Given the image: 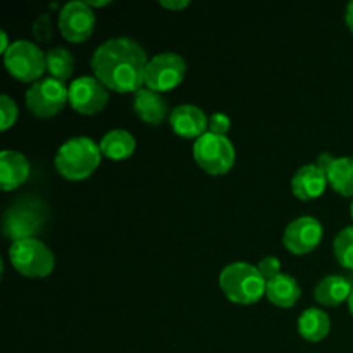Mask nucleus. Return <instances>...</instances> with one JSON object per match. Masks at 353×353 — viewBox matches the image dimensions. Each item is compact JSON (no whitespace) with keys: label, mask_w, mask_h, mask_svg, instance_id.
<instances>
[{"label":"nucleus","mask_w":353,"mask_h":353,"mask_svg":"<svg viewBox=\"0 0 353 353\" xmlns=\"http://www.w3.org/2000/svg\"><path fill=\"white\" fill-rule=\"evenodd\" d=\"M219 286L228 300L238 305L257 303L265 295L268 281L262 278L257 265L247 262H233L219 274Z\"/></svg>","instance_id":"20e7f679"},{"label":"nucleus","mask_w":353,"mask_h":353,"mask_svg":"<svg viewBox=\"0 0 353 353\" xmlns=\"http://www.w3.org/2000/svg\"><path fill=\"white\" fill-rule=\"evenodd\" d=\"M148 57L137 40L128 37L103 41L92 55L95 78L116 93H137L145 85Z\"/></svg>","instance_id":"f257e3e1"},{"label":"nucleus","mask_w":353,"mask_h":353,"mask_svg":"<svg viewBox=\"0 0 353 353\" xmlns=\"http://www.w3.org/2000/svg\"><path fill=\"white\" fill-rule=\"evenodd\" d=\"M169 124L178 137L186 140H199L209 131V117L200 107L183 103L169 114Z\"/></svg>","instance_id":"ddd939ff"},{"label":"nucleus","mask_w":353,"mask_h":353,"mask_svg":"<svg viewBox=\"0 0 353 353\" xmlns=\"http://www.w3.org/2000/svg\"><path fill=\"white\" fill-rule=\"evenodd\" d=\"M353 292L352 283L345 276L331 274L319 281L314 288V299L324 307H338L343 302H348Z\"/></svg>","instance_id":"f3484780"},{"label":"nucleus","mask_w":353,"mask_h":353,"mask_svg":"<svg viewBox=\"0 0 353 353\" xmlns=\"http://www.w3.org/2000/svg\"><path fill=\"white\" fill-rule=\"evenodd\" d=\"M231 130V119L223 112H214L209 116V131L219 137H226L228 131Z\"/></svg>","instance_id":"bb28decb"},{"label":"nucleus","mask_w":353,"mask_h":353,"mask_svg":"<svg viewBox=\"0 0 353 353\" xmlns=\"http://www.w3.org/2000/svg\"><path fill=\"white\" fill-rule=\"evenodd\" d=\"M33 34L38 41H50L52 38V21L50 14H41L33 23Z\"/></svg>","instance_id":"393cba45"},{"label":"nucleus","mask_w":353,"mask_h":353,"mask_svg":"<svg viewBox=\"0 0 353 353\" xmlns=\"http://www.w3.org/2000/svg\"><path fill=\"white\" fill-rule=\"evenodd\" d=\"M334 257L345 269L353 272V226L343 228L333 243Z\"/></svg>","instance_id":"5701e85b"},{"label":"nucleus","mask_w":353,"mask_h":353,"mask_svg":"<svg viewBox=\"0 0 353 353\" xmlns=\"http://www.w3.org/2000/svg\"><path fill=\"white\" fill-rule=\"evenodd\" d=\"M59 30L71 43L86 41L95 30V12L81 0L65 3L59 12Z\"/></svg>","instance_id":"9b49d317"},{"label":"nucleus","mask_w":353,"mask_h":353,"mask_svg":"<svg viewBox=\"0 0 353 353\" xmlns=\"http://www.w3.org/2000/svg\"><path fill=\"white\" fill-rule=\"evenodd\" d=\"M102 150L88 137H74L61 145L55 154V169L69 181H83L90 178L100 164Z\"/></svg>","instance_id":"f03ea898"},{"label":"nucleus","mask_w":353,"mask_h":353,"mask_svg":"<svg viewBox=\"0 0 353 353\" xmlns=\"http://www.w3.org/2000/svg\"><path fill=\"white\" fill-rule=\"evenodd\" d=\"M3 64L10 76L33 85L40 81L41 74L47 71V54H43L33 41L16 40L3 54Z\"/></svg>","instance_id":"0eeeda50"},{"label":"nucleus","mask_w":353,"mask_h":353,"mask_svg":"<svg viewBox=\"0 0 353 353\" xmlns=\"http://www.w3.org/2000/svg\"><path fill=\"white\" fill-rule=\"evenodd\" d=\"M30 176V161L17 150H3L0 155V183L3 192L23 186Z\"/></svg>","instance_id":"2eb2a0df"},{"label":"nucleus","mask_w":353,"mask_h":353,"mask_svg":"<svg viewBox=\"0 0 353 353\" xmlns=\"http://www.w3.org/2000/svg\"><path fill=\"white\" fill-rule=\"evenodd\" d=\"M331 331V319L324 310L316 309H307L299 317V334L307 341H323L324 338L330 334Z\"/></svg>","instance_id":"6ab92c4d"},{"label":"nucleus","mask_w":353,"mask_h":353,"mask_svg":"<svg viewBox=\"0 0 353 353\" xmlns=\"http://www.w3.org/2000/svg\"><path fill=\"white\" fill-rule=\"evenodd\" d=\"M88 3L90 7H92V9H99V7H107V6H110V0H103V2H97V0H92V2H86Z\"/></svg>","instance_id":"2f4dec72"},{"label":"nucleus","mask_w":353,"mask_h":353,"mask_svg":"<svg viewBox=\"0 0 353 353\" xmlns=\"http://www.w3.org/2000/svg\"><path fill=\"white\" fill-rule=\"evenodd\" d=\"M257 269L265 281H271L272 278H276V276L281 274V264H279V259H276V257L261 259L257 264Z\"/></svg>","instance_id":"a878e982"},{"label":"nucleus","mask_w":353,"mask_h":353,"mask_svg":"<svg viewBox=\"0 0 353 353\" xmlns=\"http://www.w3.org/2000/svg\"><path fill=\"white\" fill-rule=\"evenodd\" d=\"M133 109L141 121L152 124V126H159L164 123L169 114V107L164 97L148 88H141L134 93Z\"/></svg>","instance_id":"dca6fc26"},{"label":"nucleus","mask_w":353,"mask_h":353,"mask_svg":"<svg viewBox=\"0 0 353 353\" xmlns=\"http://www.w3.org/2000/svg\"><path fill=\"white\" fill-rule=\"evenodd\" d=\"M350 216H352V219H353V202H352V205H350Z\"/></svg>","instance_id":"72a5a7b5"},{"label":"nucleus","mask_w":353,"mask_h":353,"mask_svg":"<svg viewBox=\"0 0 353 353\" xmlns=\"http://www.w3.org/2000/svg\"><path fill=\"white\" fill-rule=\"evenodd\" d=\"M10 41H9V34L6 33V31H2V41H0V50H2V54H6L7 50L10 48Z\"/></svg>","instance_id":"7c9ffc66"},{"label":"nucleus","mask_w":353,"mask_h":353,"mask_svg":"<svg viewBox=\"0 0 353 353\" xmlns=\"http://www.w3.org/2000/svg\"><path fill=\"white\" fill-rule=\"evenodd\" d=\"M0 112H2L0 128H2V131H7L10 126H14V123L17 121V114H19L16 102L9 95L0 97Z\"/></svg>","instance_id":"b1692460"},{"label":"nucleus","mask_w":353,"mask_h":353,"mask_svg":"<svg viewBox=\"0 0 353 353\" xmlns=\"http://www.w3.org/2000/svg\"><path fill=\"white\" fill-rule=\"evenodd\" d=\"M12 268L26 278H47L55 268V257L50 248L38 238L16 241L9 248Z\"/></svg>","instance_id":"423d86ee"},{"label":"nucleus","mask_w":353,"mask_h":353,"mask_svg":"<svg viewBox=\"0 0 353 353\" xmlns=\"http://www.w3.org/2000/svg\"><path fill=\"white\" fill-rule=\"evenodd\" d=\"M193 159L207 174L221 176L233 169L234 161H236V150L228 137H219V134L207 131L203 137L195 140Z\"/></svg>","instance_id":"39448f33"},{"label":"nucleus","mask_w":353,"mask_h":353,"mask_svg":"<svg viewBox=\"0 0 353 353\" xmlns=\"http://www.w3.org/2000/svg\"><path fill=\"white\" fill-rule=\"evenodd\" d=\"M345 21H347V26L350 28L353 33V0L347 6V12H345Z\"/></svg>","instance_id":"c756f323"},{"label":"nucleus","mask_w":353,"mask_h":353,"mask_svg":"<svg viewBox=\"0 0 353 353\" xmlns=\"http://www.w3.org/2000/svg\"><path fill=\"white\" fill-rule=\"evenodd\" d=\"M99 145L103 157L110 159V161H124L133 155L134 148H137V140L130 131L112 130L103 134Z\"/></svg>","instance_id":"aec40b11"},{"label":"nucleus","mask_w":353,"mask_h":353,"mask_svg":"<svg viewBox=\"0 0 353 353\" xmlns=\"http://www.w3.org/2000/svg\"><path fill=\"white\" fill-rule=\"evenodd\" d=\"M323 224L310 216L292 221L283 233V243L292 254L307 255L319 247L323 240Z\"/></svg>","instance_id":"f8f14e48"},{"label":"nucleus","mask_w":353,"mask_h":353,"mask_svg":"<svg viewBox=\"0 0 353 353\" xmlns=\"http://www.w3.org/2000/svg\"><path fill=\"white\" fill-rule=\"evenodd\" d=\"M109 103V90L95 76H81L69 85V105L83 116H95Z\"/></svg>","instance_id":"9d476101"},{"label":"nucleus","mask_w":353,"mask_h":353,"mask_svg":"<svg viewBox=\"0 0 353 353\" xmlns=\"http://www.w3.org/2000/svg\"><path fill=\"white\" fill-rule=\"evenodd\" d=\"M300 295H302V290H300L296 279L290 274H283V272L268 281V286H265V296L269 299V302L281 309H292L299 302Z\"/></svg>","instance_id":"a211bd4d"},{"label":"nucleus","mask_w":353,"mask_h":353,"mask_svg":"<svg viewBox=\"0 0 353 353\" xmlns=\"http://www.w3.org/2000/svg\"><path fill=\"white\" fill-rule=\"evenodd\" d=\"M48 217L45 202L38 196H23L17 199L3 214L2 233L12 243L37 238L43 230Z\"/></svg>","instance_id":"7ed1b4c3"},{"label":"nucleus","mask_w":353,"mask_h":353,"mask_svg":"<svg viewBox=\"0 0 353 353\" xmlns=\"http://www.w3.org/2000/svg\"><path fill=\"white\" fill-rule=\"evenodd\" d=\"M348 309H350V314L353 316V292H352L350 299H348Z\"/></svg>","instance_id":"473e14b6"},{"label":"nucleus","mask_w":353,"mask_h":353,"mask_svg":"<svg viewBox=\"0 0 353 353\" xmlns=\"http://www.w3.org/2000/svg\"><path fill=\"white\" fill-rule=\"evenodd\" d=\"M190 6L188 0H162L161 7L168 10H183Z\"/></svg>","instance_id":"cd10ccee"},{"label":"nucleus","mask_w":353,"mask_h":353,"mask_svg":"<svg viewBox=\"0 0 353 353\" xmlns=\"http://www.w3.org/2000/svg\"><path fill=\"white\" fill-rule=\"evenodd\" d=\"M47 71L50 72V78L59 79V81L71 78L74 71V59L71 52L62 47L50 48L47 52Z\"/></svg>","instance_id":"4be33fe9"},{"label":"nucleus","mask_w":353,"mask_h":353,"mask_svg":"<svg viewBox=\"0 0 353 353\" xmlns=\"http://www.w3.org/2000/svg\"><path fill=\"white\" fill-rule=\"evenodd\" d=\"M69 102V88L64 81L54 78H41L26 92V107L33 116L48 119L61 112Z\"/></svg>","instance_id":"6e6552de"},{"label":"nucleus","mask_w":353,"mask_h":353,"mask_svg":"<svg viewBox=\"0 0 353 353\" xmlns=\"http://www.w3.org/2000/svg\"><path fill=\"white\" fill-rule=\"evenodd\" d=\"M333 161H334V157L331 154H327V152H324V154H321L319 157H317V162H316V165L317 168H321L323 169L324 172H327V169L331 168V164H333Z\"/></svg>","instance_id":"c85d7f7f"},{"label":"nucleus","mask_w":353,"mask_h":353,"mask_svg":"<svg viewBox=\"0 0 353 353\" xmlns=\"http://www.w3.org/2000/svg\"><path fill=\"white\" fill-rule=\"evenodd\" d=\"M330 185L327 181V174L316 164L302 165L299 171L295 172L292 179V192L296 199L303 200H314L321 196Z\"/></svg>","instance_id":"4468645a"},{"label":"nucleus","mask_w":353,"mask_h":353,"mask_svg":"<svg viewBox=\"0 0 353 353\" xmlns=\"http://www.w3.org/2000/svg\"><path fill=\"white\" fill-rule=\"evenodd\" d=\"M327 181L331 188L341 196H352L353 199V159L338 157L334 159L331 168L327 169Z\"/></svg>","instance_id":"412c9836"},{"label":"nucleus","mask_w":353,"mask_h":353,"mask_svg":"<svg viewBox=\"0 0 353 353\" xmlns=\"http://www.w3.org/2000/svg\"><path fill=\"white\" fill-rule=\"evenodd\" d=\"M186 76L185 59L174 52H164L148 61L145 69V86L154 92H171Z\"/></svg>","instance_id":"1a4fd4ad"}]
</instances>
